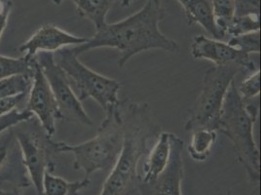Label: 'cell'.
<instances>
[{
    "label": "cell",
    "instance_id": "obj_1",
    "mask_svg": "<svg viewBox=\"0 0 261 195\" xmlns=\"http://www.w3.org/2000/svg\"><path fill=\"white\" fill-rule=\"evenodd\" d=\"M166 16L161 0H146L140 11L114 23H106L85 43L71 47L77 55L98 48H114L120 52L118 65L124 67L130 58L144 51L160 49L178 51V43L161 33L159 23Z\"/></svg>",
    "mask_w": 261,
    "mask_h": 195
},
{
    "label": "cell",
    "instance_id": "obj_2",
    "mask_svg": "<svg viewBox=\"0 0 261 195\" xmlns=\"http://www.w3.org/2000/svg\"><path fill=\"white\" fill-rule=\"evenodd\" d=\"M124 141L117 161L110 170L99 195H129L138 185L139 164L157 139L160 127L147 104L121 101Z\"/></svg>",
    "mask_w": 261,
    "mask_h": 195
},
{
    "label": "cell",
    "instance_id": "obj_3",
    "mask_svg": "<svg viewBox=\"0 0 261 195\" xmlns=\"http://www.w3.org/2000/svg\"><path fill=\"white\" fill-rule=\"evenodd\" d=\"M258 113V101H245L234 80L224 98L218 131L231 141L238 161L255 184L260 181V152L253 136Z\"/></svg>",
    "mask_w": 261,
    "mask_h": 195
},
{
    "label": "cell",
    "instance_id": "obj_4",
    "mask_svg": "<svg viewBox=\"0 0 261 195\" xmlns=\"http://www.w3.org/2000/svg\"><path fill=\"white\" fill-rule=\"evenodd\" d=\"M123 141L124 131L119 108L117 113L105 117L93 139L76 145L54 141V150L56 153H72L74 169L83 170L85 178L89 179L97 171L110 172L117 161Z\"/></svg>",
    "mask_w": 261,
    "mask_h": 195
},
{
    "label": "cell",
    "instance_id": "obj_5",
    "mask_svg": "<svg viewBox=\"0 0 261 195\" xmlns=\"http://www.w3.org/2000/svg\"><path fill=\"white\" fill-rule=\"evenodd\" d=\"M55 62L65 71L69 84L80 102L96 101L105 111L106 117L118 112L120 82L102 76L82 64L71 47L55 52Z\"/></svg>",
    "mask_w": 261,
    "mask_h": 195
},
{
    "label": "cell",
    "instance_id": "obj_6",
    "mask_svg": "<svg viewBox=\"0 0 261 195\" xmlns=\"http://www.w3.org/2000/svg\"><path fill=\"white\" fill-rule=\"evenodd\" d=\"M244 70L237 65H214L206 71L200 95L185 124L186 132L198 129L218 131L224 98L231 83Z\"/></svg>",
    "mask_w": 261,
    "mask_h": 195
},
{
    "label": "cell",
    "instance_id": "obj_7",
    "mask_svg": "<svg viewBox=\"0 0 261 195\" xmlns=\"http://www.w3.org/2000/svg\"><path fill=\"white\" fill-rule=\"evenodd\" d=\"M53 92L63 119L79 125L94 126L75 93L69 84L65 71L55 62L53 53H38L35 57Z\"/></svg>",
    "mask_w": 261,
    "mask_h": 195
},
{
    "label": "cell",
    "instance_id": "obj_8",
    "mask_svg": "<svg viewBox=\"0 0 261 195\" xmlns=\"http://www.w3.org/2000/svg\"><path fill=\"white\" fill-rule=\"evenodd\" d=\"M51 138L41 126H34L33 130H20L16 133L23 167L30 175L38 195H42L43 191L44 175L47 171L54 170L51 156L56 152L54 141Z\"/></svg>",
    "mask_w": 261,
    "mask_h": 195
},
{
    "label": "cell",
    "instance_id": "obj_9",
    "mask_svg": "<svg viewBox=\"0 0 261 195\" xmlns=\"http://www.w3.org/2000/svg\"><path fill=\"white\" fill-rule=\"evenodd\" d=\"M28 98L27 109L37 117L45 133L49 137H53L56 132L57 121L63 118L53 92L36 60L33 85Z\"/></svg>",
    "mask_w": 261,
    "mask_h": 195
},
{
    "label": "cell",
    "instance_id": "obj_10",
    "mask_svg": "<svg viewBox=\"0 0 261 195\" xmlns=\"http://www.w3.org/2000/svg\"><path fill=\"white\" fill-rule=\"evenodd\" d=\"M190 52L194 59L207 60L215 65H237L244 72L250 74L259 69L250 55L241 52L227 42L208 38L202 34L194 36Z\"/></svg>",
    "mask_w": 261,
    "mask_h": 195
},
{
    "label": "cell",
    "instance_id": "obj_11",
    "mask_svg": "<svg viewBox=\"0 0 261 195\" xmlns=\"http://www.w3.org/2000/svg\"><path fill=\"white\" fill-rule=\"evenodd\" d=\"M171 145L170 160L163 173L150 185H138L142 195H182L185 142L172 133Z\"/></svg>",
    "mask_w": 261,
    "mask_h": 195
},
{
    "label": "cell",
    "instance_id": "obj_12",
    "mask_svg": "<svg viewBox=\"0 0 261 195\" xmlns=\"http://www.w3.org/2000/svg\"><path fill=\"white\" fill-rule=\"evenodd\" d=\"M87 40V37L67 33L54 25H45L22 43L19 50L25 54V58L33 59L38 53H54L65 47L85 43Z\"/></svg>",
    "mask_w": 261,
    "mask_h": 195
},
{
    "label": "cell",
    "instance_id": "obj_13",
    "mask_svg": "<svg viewBox=\"0 0 261 195\" xmlns=\"http://www.w3.org/2000/svg\"><path fill=\"white\" fill-rule=\"evenodd\" d=\"M171 135L172 133L168 132L159 134L157 141L146 155L142 173H139L138 185H150L163 173L171 156Z\"/></svg>",
    "mask_w": 261,
    "mask_h": 195
},
{
    "label": "cell",
    "instance_id": "obj_14",
    "mask_svg": "<svg viewBox=\"0 0 261 195\" xmlns=\"http://www.w3.org/2000/svg\"><path fill=\"white\" fill-rule=\"evenodd\" d=\"M185 9L187 25L198 23L206 30L214 39L221 40L222 37L213 16V0H177Z\"/></svg>",
    "mask_w": 261,
    "mask_h": 195
},
{
    "label": "cell",
    "instance_id": "obj_15",
    "mask_svg": "<svg viewBox=\"0 0 261 195\" xmlns=\"http://www.w3.org/2000/svg\"><path fill=\"white\" fill-rule=\"evenodd\" d=\"M78 14L93 22L96 31L107 23V15L114 0H71Z\"/></svg>",
    "mask_w": 261,
    "mask_h": 195
},
{
    "label": "cell",
    "instance_id": "obj_16",
    "mask_svg": "<svg viewBox=\"0 0 261 195\" xmlns=\"http://www.w3.org/2000/svg\"><path fill=\"white\" fill-rule=\"evenodd\" d=\"M218 139L217 131L198 129L192 132L191 141L188 145L190 157L197 162L206 161Z\"/></svg>",
    "mask_w": 261,
    "mask_h": 195
},
{
    "label": "cell",
    "instance_id": "obj_17",
    "mask_svg": "<svg viewBox=\"0 0 261 195\" xmlns=\"http://www.w3.org/2000/svg\"><path fill=\"white\" fill-rule=\"evenodd\" d=\"M89 184L90 180L86 178L81 182H68L47 171L44 175L42 195H80L79 191Z\"/></svg>",
    "mask_w": 261,
    "mask_h": 195
},
{
    "label": "cell",
    "instance_id": "obj_18",
    "mask_svg": "<svg viewBox=\"0 0 261 195\" xmlns=\"http://www.w3.org/2000/svg\"><path fill=\"white\" fill-rule=\"evenodd\" d=\"M35 68V60L22 58H10L0 56V80L15 76L33 75Z\"/></svg>",
    "mask_w": 261,
    "mask_h": 195
},
{
    "label": "cell",
    "instance_id": "obj_19",
    "mask_svg": "<svg viewBox=\"0 0 261 195\" xmlns=\"http://www.w3.org/2000/svg\"><path fill=\"white\" fill-rule=\"evenodd\" d=\"M212 7L216 26L223 39L235 18L234 0H213Z\"/></svg>",
    "mask_w": 261,
    "mask_h": 195
},
{
    "label": "cell",
    "instance_id": "obj_20",
    "mask_svg": "<svg viewBox=\"0 0 261 195\" xmlns=\"http://www.w3.org/2000/svg\"><path fill=\"white\" fill-rule=\"evenodd\" d=\"M33 75L11 76L0 80V100L30 93Z\"/></svg>",
    "mask_w": 261,
    "mask_h": 195
},
{
    "label": "cell",
    "instance_id": "obj_21",
    "mask_svg": "<svg viewBox=\"0 0 261 195\" xmlns=\"http://www.w3.org/2000/svg\"><path fill=\"white\" fill-rule=\"evenodd\" d=\"M227 43L246 54L260 53V31L230 37Z\"/></svg>",
    "mask_w": 261,
    "mask_h": 195
},
{
    "label": "cell",
    "instance_id": "obj_22",
    "mask_svg": "<svg viewBox=\"0 0 261 195\" xmlns=\"http://www.w3.org/2000/svg\"><path fill=\"white\" fill-rule=\"evenodd\" d=\"M260 31V17L257 16H244L235 17L227 30L226 35L230 37L239 36L246 33Z\"/></svg>",
    "mask_w": 261,
    "mask_h": 195
},
{
    "label": "cell",
    "instance_id": "obj_23",
    "mask_svg": "<svg viewBox=\"0 0 261 195\" xmlns=\"http://www.w3.org/2000/svg\"><path fill=\"white\" fill-rule=\"evenodd\" d=\"M240 96L245 101H250L258 98L260 94V70L257 69L251 72L242 81L239 86L237 85Z\"/></svg>",
    "mask_w": 261,
    "mask_h": 195
},
{
    "label": "cell",
    "instance_id": "obj_24",
    "mask_svg": "<svg viewBox=\"0 0 261 195\" xmlns=\"http://www.w3.org/2000/svg\"><path fill=\"white\" fill-rule=\"evenodd\" d=\"M33 117V113L27 109L22 111L18 110V109H14L11 112L0 117V134L11 129L12 127H15L20 123L30 121Z\"/></svg>",
    "mask_w": 261,
    "mask_h": 195
},
{
    "label": "cell",
    "instance_id": "obj_25",
    "mask_svg": "<svg viewBox=\"0 0 261 195\" xmlns=\"http://www.w3.org/2000/svg\"><path fill=\"white\" fill-rule=\"evenodd\" d=\"M235 17H260V0H234Z\"/></svg>",
    "mask_w": 261,
    "mask_h": 195
},
{
    "label": "cell",
    "instance_id": "obj_26",
    "mask_svg": "<svg viewBox=\"0 0 261 195\" xmlns=\"http://www.w3.org/2000/svg\"><path fill=\"white\" fill-rule=\"evenodd\" d=\"M29 97V93L21 94L15 97L6 98L0 100V117L11 112L12 110L17 109L18 106H20L25 98Z\"/></svg>",
    "mask_w": 261,
    "mask_h": 195
},
{
    "label": "cell",
    "instance_id": "obj_27",
    "mask_svg": "<svg viewBox=\"0 0 261 195\" xmlns=\"http://www.w3.org/2000/svg\"><path fill=\"white\" fill-rule=\"evenodd\" d=\"M13 136L14 133L12 131H9L2 137H0V171L2 170L4 164L7 160Z\"/></svg>",
    "mask_w": 261,
    "mask_h": 195
},
{
    "label": "cell",
    "instance_id": "obj_28",
    "mask_svg": "<svg viewBox=\"0 0 261 195\" xmlns=\"http://www.w3.org/2000/svg\"><path fill=\"white\" fill-rule=\"evenodd\" d=\"M10 11H11V2L9 1L3 2L2 0H0V39H1L2 33L6 28Z\"/></svg>",
    "mask_w": 261,
    "mask_h": 195
},
{
    "label": "cell",
    "instance_id": "obj_29",
    "mask_svg": "<svg viewBox=\"0 0 261 195\" xmlns=\"http://www.w3.org/2000/svg\"><path fill=\"white\" fill-rule=\"evenodd\" d=\"M0 195H22V193L17 188L12 190H4L2 188V182H0Z\"/></svg>",
    "mask_w": 261,
    "mask_h": 195
},
{
    "label": "cell",
    "instance_id": "obj_30",
    "mask_svg": "<svg viewBox=\"0 0 261 195\" xmlns=\"http://www.w3.org/2000/svg\"><path fill=\"white\" fill-rule=\"evenodd\" d=\"M114 1H119L121 5L123 7H130V5L136 1V0H114Z\"/></svg>",
    "mask_w": 261,
    "mask_h": 195
},
{
    "label": "cell",
    "instance_id": "obj_31",
    "mask_svg": "<svg viewBox=\"0 0 261 195\" xmlns=\"http://www.w3.org/2000/svg\"><path fill=\"white\" fill-rule=\"evenodd\" d=\"M56 5H60L64 0H52Z\"/></svg>",
    "mask_w": 261,
    "mask_h": 195
},
{
    "label": "cell",
    "instance_id": "obj_32",
    "mask_svg": "<svg viewBox=\"0 0 261 195\" xmlns=\"http://www.w3.org/2000/svg\"><path fill=\"white\" fill-rule=\"evenodd\" d=\"M255 191H256V190H255ZM255 191H254V192H253V193H252V194H251V195L254 194V193H255ZM226 195H232V194H231V193H230V192H228V193H227V194H226Z\"/></svg>",
    "mask_w": 261,
    "mask_h": 195
}]
</instances>
